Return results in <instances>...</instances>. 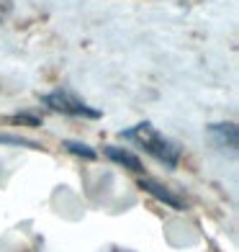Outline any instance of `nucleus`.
<instances>
[{"label": "nucleus", "mask_w": 239, "mask_h": 252, "mask_svg": "<svg viewBox=\"0 0 239 252\" xmlns=\"http://www.w3.org/2000/svg\"><path fill=\"white\" fill-rule=\"evenodd\" d=\"M106 155L113 159V162L129 167V170H134V173H139V170H142V159L136 157V155H131V152H126V150H119V147H106Z\"/></svg>", "instance_id": "5"}, {"label": "nucleus", "mask_w": 239, "mask_h": 252, "mask_svg": "<svg viewBox=\"0 0 239 252\" xmlns=\"http://www.w3.org/2000/svg\"><path fill=\"white\" fill-rule=\"evenodd\" d=\"M13 13V0H0V24H5Z\"/></svg>", "instance_id": "7"}, {"label": "nucleus", "mask_w": 239, "mask_h": 252, "mask_svg": "<svg viewBox=\"0 0 239 252\" xmlns=\"http://www.w3.org/2000/svg\"><path fill=\"white\" fill-rule=\"evenodd\" d=\"M211 136L219 142V147L237 150V126L234 124H216V126H211Z\"/></svg>", "instance_id": "4"}, {"label": "nucleus", "mask_w": 239, "mask_h": 252, "mask_svg": "<svg viewBox=\"0 0 239 252\" xmlns=\"http://www.w3.org/2000/svg\"><path fill=\"white\" fill-rule=\"evenodd\" d=\"M139 186H142L147 193H152V196H154L157 201L167 203L170 209H175V211H180V209H183V201H180L178 196H173V193H170L167 188H162L159 183H154V180H149V178H142V180H139Z\"/></svg>", "instance_id": "3"}, {"label": "nucleus", "mask_w": 239, "mask_h": 252, "mask_svg": "<svg viewBox=\"0 0 239 252\" xmlns=\"http://www.w3.org/2000/svg\"><path fill=\"white\" fill-rule=\"evenodd\" d=\"M44 103H47L52 111L67 113V116H85V119H98V116H100V111L85 106L83 100L75 98L72 93H67V90H57V93L44 95Z\"/></svg>", "instance_id": "2"}, {"label": "nucleus", "mask_w": 239, "mask_h": 252, "mask_svg": "<svg viewBox=\"0 0 239 252\" xmlns=\"http://www.w3.org/2000/svg\"><path fill=\"white\" fill-rule=\"evenodd\" d=\"M64 147L70 150L72 155H80L85 159H95V150H90L88 144H80V142H64Z\"/></svg>", "instance_id": "6"}, {"label": "nucleus", "mask_w": 239, "mask_h": 252, "mask_svg": "<svg viewBox=\"0 0 239 252\" xmlns=\"http://www.w3.org/2000/svg\"><path fill=\"white\" fill-rule=\"evenodd\" d=\"M123 139H131L139 147H144V152H149L154 159L165 162L167 167H175L180 162V150L167 139V136L159 134L152 124H139V126H134V129L123 131Z\"/></svg>", "instance_id": "1"}]
</instances>
